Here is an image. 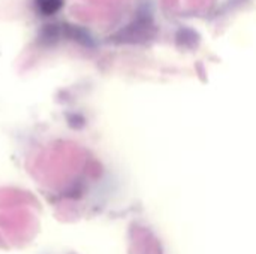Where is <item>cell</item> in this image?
<instances>
[{
  "instance_id": "obj_1",
  "label": "cell",
  "mask_w": 256,
  "mask_h": 254,
  "mask_svg": "<svg viewBox=\"0 0 256 254\" xmlns=\"http://www.w3.org/2000/svg\"><path fill=\"white\" fill-rule=\"evenodd\" d=\"M63 1L64 0H34V7L39 13L50 16L62 9Z\"/></svg>"
}]
</instances>
